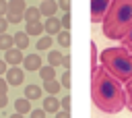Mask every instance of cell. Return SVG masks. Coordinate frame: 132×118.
I'll use <instances>...</instances> for the list:
<instances>
[{
  "mask_svg": "<svg viewBox=\"0 0 132 118\" xmlns=\"http://www.w3.org/2000/svg\"><path fill=\"white\" fill-rule=\"evenodd\" d=\"M58 8H62L64 12L70 10V0H58Z\"/></svg>",
  "mask_w": 132,
  "mask_h": 118,
  "instance_id": "31",
  "label": "cell"
},
{
  "mask_svg": "<svg viewBox=\"0 0 132 118\" xmlns=\"http://www.w3.org/2000/svg\"><path fill=\"white\" fill-rule=\"evenodd\" d=\"M54 118H70V112H68V110H58Z\"/></svg>",
  "mask_w": 132,
  "mask_h": 118,
  "instance_id": "34",
  "label": "cell"
},
{
  "mask_svg": "<svg viewBox=\"0 0 132 118\" xmlns=\"http://www.w3.org/2000/svg\"><path fill=\"white\" fill-rule=\"evenodd\" d=\"M10 118H25V114H19V112H16V114H12Z\"/></svg>",
  "mask_w": 132,
  "mask_h": 118,
  "instance_id": "39",
  "label": "cell"
},
{
  "mask_svg": "<svg viewBox=\"0 0 132 118\" xmlns=\"http://www.w3.org/2000/svg\"><path fill=\"white\" fill-rule=\"evenodd\" d=\"M41 29H43L41 21H31V23L25 25V33H27L29 37H31V35H41Z\"/></svg>",
  "mask_w": 132,
  "mask_h": 118,
  "instance_id": "13",
  "label": "cell"
},
{
  "mask_svg": "<svg viewBox=\"0 0 132 118\" xmlns=\"http://www.w3.org/2000/svg\"><path fill=\"white\" fill-rule=\"evenodd\" d=\"M60 23H62V27H64V29H68V27H70V12H64V14H62V19H60Z\"/></svg>",
  "mask_w": 132,
  "mask_h": 118,
  "instance_id": "30",
  "label": "cell"
},
{
  "mask_svg": "<svg viewBox=\"0 0 132 118\" xmlns=\"http://www.w3.org/2000/svg\"><path fill=\"white\" fill-rule=\"evenodd\" d=\"M6 89H8V83L4 77H0V93H6Z\"/></svg>",
  "mask_w": 132,
  "mask_h": 118,
  "instance_id": "35",
  "label": "cell"
},
{
  "mask_svg": "<svg viewBox=\"0 0 132 118\" xmlns=\"http://www.w3.org/2000/svg\"><path fill=\"white\" fill-rule=\"evenodd\" d=\"M39 77H41L43 81H50V79H56V66H52V64H47V66H43V64H41V68H39Z\"/></svg>",
  "mask_w": 132,
  "mask_h": 118,
  "instance_id": "15",
  "label": "cell"
},
{
  "mask_svg": "<svg viewBox=\"0 0 132 118\" xmlns=\"http://www.w3.org/2000/svg\"><path fill=\"white\" fill-rule=\"evenodd\" d=\"M132 27V0H111L101 21V31L107 39H122Z\"/></svg>",
  "mask_w": 132,
  "mask_h": 118,
  "instance_id": "2",
  "label": "cell"
},
{
  "mask_svg": "<svg viewBox=\"0 0 132 118\" xmlns=\"http://www.w3.org/2000/svg\"><path fill=\"white\" fill-rule=\"evenodd\" d=\"M6 70H8V64L4 62V58H0V77H4Z\"/></svg>",
  "mask_w": 132,
  "mask_h": 118,
  "instance_id": "33",
  "label": "cell"
},
{
  "mask_svg": "<svg viewBox=\"0 0 132 118\" xmlns=\"http://www.w3.org/2000/svg\"><path fill=\"white\" fill-rule=\"evenodd\" d=\"M23 19H25L27 23H31V21H39V19H41V12H39V8H35V6H27L25 12H23Z\"/></svg>",
  "mask_w": 132,
  "mask_h": 118,
  "instance_id": "12",
  "label": "cell"
},
{
  "mask_svg": "<svg viewBox=\"0 0 132 118\" xmlns=\"http://www.w3.org/2000/svg\"><path fill=\"white\" fill-rule=\"evenodd\" d=\"M8 48H14V39H12V35H8V33L4 31V33H0V50L4 52V50H8Z\"/></svg>",
  "mask_w": 132,
  "mask_h": 118,
  "instance_id": "18",
  "label": "cell"
},
{
  "mask_svg": "<svg viewBox=\"0 0 132 118\" xmlns=\"http://www.w3.org/2000/svg\"><path fill=\"white\" fill-rule=\"evenodd\" d=\"M6 21L12 23V25H16V23L23 21V12H12V10H8V12H6Z\"/></svg>",
  "mask_w": 132,
  "mask_h": 118,
  "instance_id": "24",
  "label": "cell"
},
{
  "mask_svg": "<svg viewBox=\"0 0 132 118\" xmlns=\"http://www.w3.org/2000/svg\"><path fill=\"white\" fill-rule=\"evenodd\" d=\"M126 87H124V93H126V108L132 112V81H128V83H124Z\"/></svg>",
  "mask_w": 132,
  "mask_h": 118,
  "instance_id": "23",
  "label": "cell"
},
{
  "mask_svg": "<svg viewBox=\"0 0 132 118\" xmlns=\"http://www.w3.org/2000/svg\"><path fill=\"white\" fill-rule=\"evenodd\" d=\"M52 43H54L52 35H41V37H39V41H37V50H50V48H52Z\"/></svg>",
  "mask_w": 132,
  "mask_h": 118,
  "instance_id": "22",
  "label": "cell"
},
{
  "mask_svg": "<svg viewBox=\"0 0 132 118\" xmlns=\"http://www.w3.org/2000/svg\"><path fill=\"white\" fill-rule=\"evenodd\" d=\"M111 0H91V23H101Z\"/></svg>",
  "mask_w": 132,
  "mask_h": 118,
  "instance_id": "4",
  "label": "cell"
},
{
  "mask_svg": "<svg viewBox=\"0 0 132 118\" xmlns=\"http://www.w3.org/2000/svg\"><path fill=\"white\" fill-rule=\"evenodd\" d=\"M14 110H16L19 114H27V112H31V99H27V97H19V99L14 101Z\"/></svg>",
  "mask_w": 132,
  "mask_h": 118,
  "instance_id": "14",
  "label": "cell"
},
{
  "mask_svg": "<svg viewBox=\"0 0 132 118\" xmlns=\"http://www.w3.org/2000/svg\"><path fill=\"white\" fill-rule=\"evenodd\" d=\"M60 108H62V110H68V112H70V95H64V97L60 99Z\"/></svg>",
  "mask_w": 132,
  "mask_h": 118,
  "instance_id": "28",
  "label": "cell"
},
{
  "mask_svg": "<svg viewBox=\"0 0 132 118\" xmlns=\"http://www.w3.org/2000/svg\"><path fill=\"white\" fill-rule=\"evenodd\" d=\"M45 110H31L29 112V118H45Z\"/></svg>",
  "mask_w": 132,
  "mask_h": 118,
  "instance_id": "29",
  "label": "cell"
},
{
  "mask_svg": "<svg viewBox=\"0 0 132 118\" xmlns=\"http://www.w3.org/2000/svg\"><path fill=\"white\" fill-rule=\"evenodd\" d=\"M97 62H99V54H97V46H95V41H91V70L97 66Z\"/></svg>",
  "mask_w": 132,
  "mask_h": 118,
  "instance_id": "26",
  "label": "cell"
},
{
  "mask_svg": "<svg viewBox=\"0 0 132 118\" xmlns=\"http://www.w3.org/2000/svg\"><path fill=\"white\" fill-rule=\"evenodd\" d=\"M62 66H64V68L70 66V56H62Z\"/></svg>",
  "mask_w": 132,
  "mask_h": 118,
  "instance_id": "38",
  "label": "cell"
},
{
  "mask_svg": "<svg viewBox=\"0 0 132 118\" xmlns=\"http://www.w3.org/2000/svg\"><path fill=\"white\" fill-rule=\"evenodd\" d=\"M8 12V2L6 0H0V17H4Z\"/></svg>",
  "mask_w": 132,
  "mask_h": 118,
  "instance_id": "32",
  "label": "cell"
},
{
  "mask_svg": "<svg viewBox=\"0 0 132 118\" xmlns=\"http://www.w3.org/2000/svg\"><path fill=\"white\" fill-rule=\"evenodd\" d=\"M23 81H25V70H23V68L10 66V68L6 70V83H8V85L16 87V85H21Z\"/></svg>",
  "mask_w": 132,
  "mask_h": 118,
  "instance_id": "5",
  "label": "cell"
},
{
  "mask_svg": "<svg viewBox=\"0 0 132 118\" xmlns=\"http://www.w3.org/2000/svg\"><path fill=\"white\" fill-rule=\"evenodd\" d=\"M101 66H105L122 85L132 81V52L124 46L118 48H105L99 56Z\"/></svg>",
  "mask_w": 132,
  "mask_h": 118,
  "instance_id": "3",
  "label": "cell"
},
{
  "mask_svg": "<svg viewBox=\"0 0 132 118\" xmlns=\"http://www.w3.org/2000/svg\"><path fill=\"white\" fill-rule=\"evenodd\" d=\"M60 85H62L64 89H70V72H68V70L62 75V79H60Z\"/></svg>",
  "mask_w": 132,
  "mask_h": 118,
  "instance_id": "27",
  "label": "cell"
},
{
  "mask_svg": "<svg viewBox=\"0 0 132 118\" xmlns=\"http://www.w3.org/2000/svg\"><path fill=\"white\" fill-rule=\"evenodd\" d=\"M6 27H8L6 17H0V33H4V31H6Z\"/></svg>",
  "mask_w": 132,
  "mask_h": 118,
  "instance_id": "36",
  "label": "cell"
},
{
  "mask_svg": "<svg viewBox=\"0 0 132 118\" xmlns=\"http://www.w3.org/2000/svg\"><path fill=\"white\" fill-rule=\"evenodd\" d=\"M12 39H14V48H19V50H27V46H29V35H27L25 31L14 33Z\"/></svg>",
  "mask_w": 132,
  "mask_h": 118,
  "instance_id": "11",
  "label": "cell"
},
{
  "mask_svg": "<svg viewBox=\"0 0 132 118\" xmlns=\"http://www.w3.org/2000/svg\"><path fill=\"white\" fill-rule=\"evenodd\" d=\"M23 64H25V70H39L41 68V56L39 54L23 56Z\"/></svg>",
  "mask_w": 132,
  "mask_h": 118,
  "instance_id": "7",
  "label": "cell"
},
{
  "mask_svg": "<svg viewBox=\"0 0 132 118\" xmlns=\"http://www.w3.org/2000/svg\"><path fill=\"white\" fill-rule=\"evenodd\" d=\"M25 8H27L25 0H8V10H12V12H25Z\"/></svg>",
  "mask_w": 132,
  "mask_h": 118,
  "instance_id": "20",
  "label": "cell"
},
{
  "mask_svg": "<svg viewBox=\"0 0 132 118\" xmlns=\"http://www.w3.org/2000/svg\"><path fill=\"white\" fill-rule=\"evenodd\" d=\"M56 37H58V46H62V48H68L70 46V33H68V29H60L58 33H56Z\"/></svg>",
  "mask_w": 132,
  "mask_h": 118,
  "instance_id": "19",
  "label": "cell"
},
{
  "mask_svg": "<svg viewBox=\"0 0 132 118\" xmlns=\"http://www.w3.org/2000/svg\"><path fill=\"white\" fill-rule=\"evenodd\" d=\"M47 62H50L52 66H60V64H62V54H60L58 50H50V54H47Z\"/></svg>",
  "mask_w": 132,
  "mask_h": 118,
  "instance_id": "21",
  "label": "cell"
},
{
  "mask_svg": "<svg viewBox=\"0 0 132 118\" xmlns=\"http://www.w3.org/2000/svg\"><path fill=\"white\" fill-rule=\"evenodd\" d=\"M58 10V2L56 0H41V6H39V12L43 17H54Z\"/></svg>",
  "mask_w": 132,
  "mask_h": 118,
  "instance_id": "9",
  "label": "cell"
},
{
  "mask_svg": "<svg viewBox=\"0 0 132 118\" xmlns=\"http://www.w3.org/2000/svg\"><path fill=\"white\" fill-rule=\"evenodd\" d=\"M43 29L47 31V35H56V33L62 29V23H60V19L54 14V17H47V21H45Z\"/></svg>",
  "mask_w": 132,
  "mask_h": 118,
  "instance_id": "8",
  "label": "cell"
},
{
  "mask_svg": "<svg viewBox=\"0 0 132 118\" xmlns=\"http://www.w3.org/2000/svg\"><path fill=\"white\" fill-rule=\"evenodd\" d=\"M8 104V97H6V93H0V108H4Z\"/></svg>",
  "mask_w": 132,
  "mask_h": 118,
  "instance_id": "37",
  "label": "cell"
},
{
  "mask_svg": "<svg viewBox=\"0 0 132 118\" xmlns=\"http://www.w3.org/2000/svg\"><path fill=\"white\" fill-rule=\"evenodd\" d=\"M91 99L103 114H118L126 108L124 85L105 66H95L91 70Z\"/></svg>",
  "mask_w": 132,
  "mask_h": 118,
  "instance_id": "1",
  "label": "cell"
},
{
  "mask_svg": "<svg viewBox=\"0 0 132 118\" xmlns=\"http://www.w3.org/2000/svg\"><path fill=\"white\" fill-rule=\"evenodd\" d=\"M120 41H122V46H124L126 50H130V52H132V27L126 31V35H124Z\"/></svg>",
  "mask_w": 132,
  "mask_h": 118,
  "instance_id": "25",
  "label": "cell"
},
{
  "mask_svg": "<svg viewBox=\"0 0 132 118\" xmlns=\"http://www.w3.org/2000/svg\"><path fill=\"white\" fill-rule=\"evenodd\" d=\"M4 62L10 64V66H19V64L23 62V50H19V48H8V50H4Z\"/></svg>",
  "mask_w": 132,
  "mask_h": 118,
  "instance_id": "6",
  "label": "cell"
},
{
  "mask_svg": "<svg viewBox=\"0 0 132 118\" xmlns=\"http://www.w3.org/2000/svg\"><path fill=\"white\" fill-rule=\"evenodd\" d=\"M43 110H45V112L56 114V112L60 110V99H58V97H54V95H47V97L43 99Z\"/></svg>",
  "mask_w": 132,
  "mask_h": 118,
  "instance_id": "10",
  "label": "cell"
},
{
  "mask_svg": "<svg viewBox=\"0 0 132 118\" xmlns=\"http://www.w3.org/2000/svg\"><path fill=\"white\" fill-rule=\"evenodd\" d=\"M60 81L58 79H50V81H43V91H47L50 95H54V93H58L60 91Z\"/></svg>",
  "mask_w": 132,
  "mask_h": 118,
  "instance_id": "16",
  "label": "cell"
},
{
  "mask_svg": "<svg viewBox=\"0 0 132 118\" xmlns=\"http://www.w3.org/2000/svg\"><path fill=\"white\" fill-rule=\"evenodd\" d=\"M25 97H27V99H37V97H41V87H37V85H27V87H25Z\"/></svg>",
  "mask_w": 132,
  "mask_h": 118,
  "instance_id": "17",
  "label": "cell"
}]
</instances>
